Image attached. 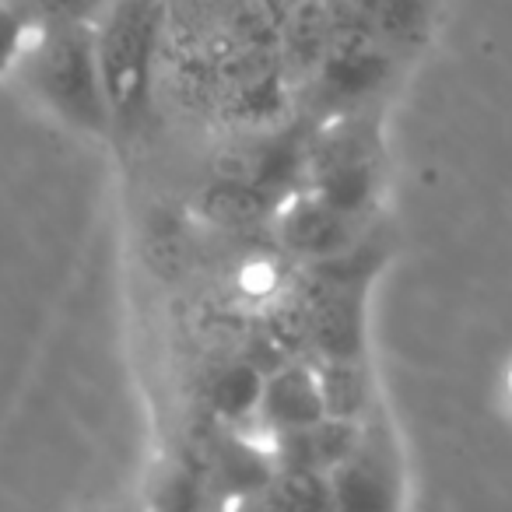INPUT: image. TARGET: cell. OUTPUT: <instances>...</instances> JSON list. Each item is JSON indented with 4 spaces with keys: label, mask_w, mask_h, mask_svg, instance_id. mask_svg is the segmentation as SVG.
I'll return each instance as SVG.
<instances>
[{
    "label": "cell",
    "mask_w": 512,
    "mask_h": 512,
    "mask_svg": "<svg viewBox=\"0 0 512 512\" xmlns=\"http://www.w3.org/2000/svg\"><path fill=\"white\" fill-rule=\"evenodd\" d=\"M11 74H18L25 92L64 127L88 137H113L95 22L29 25Z\"/></svg>",
    "instance_id": "6da1fadb"
},
{
    "label": "cell",
    "mask_w": 512,
    "mask_h": 512,
    "mask_svg": "<svg viewBox=\"0 0 512 512\" xmlns=\"http://www.w3.org/2000/svg\"><path fill=\"white\" fill-rule=\"evenodd\" d=\"M102 85L113 137H130L148 120L165 46V0H109L95 18Z\"/></svg>",
    "instance_id": "7a4b0ae2"
},
{
    "label": "cell",
    "mask_w": 512,
    "mask_h": 512,
    "mask_svg": "<svg viewBox=\"0 0 512 512\" xmlns=\"http://www.w3.org/2000/svg\"><path fill=\"white\" fill-rule=\"evenodd\" d=\"M372 36L383 50L407 53L421 46L432 29V0H376L372 4Z\"/></svg>",
    "instance_id": "30bf717a"
},
{
    "label": "cell",
    "mask_w": 512,
    "mask_h": 512,
    "mask_svg": "<svg viewBox=\"0 0 512 512\" xmlns=\"http://www.w3.org/2000/svg\"><path fill=\"white\" fill-rule=\"evenodd\" d=\"M29 25L39 22H95L109 0H11Z\"/></svg>",
    "instance_id": "7c38bea8"
},
{
    "label": "cell",
    "mask_w": 512,
    "mask_h": 512,
    "mask_svg": "<svg viewBox=\"0 0 512 512\" xmlns=\"http://www.w3.org/2000/svg\"><path fill=\"white\" fill-rule=\"evenodd\" d=\"M358 435H362V421L330 418V414H323L320 421H313V425H306V428L271 435L274 439V467L316 470V474L330 477V470L341 467V463L348 460V453L355 449Z\"/></svg>",
    "instance_id": "52a82bcc"
},
{
    "label": "cell",
    "mask_w": 512,
    "mask_h": 512,
    "mask_svg": "<svg viewBox=\"0 0 512 512\" xmlns=\"http://www.w3.org/2000/svg\"><path fill=\"white\" fill-rule=\"evenodd\" d=\"M323 393L320 376H316V362H302V358H285L281 365L267 369L264 393L256 404V421L271 435L295 432L313 421L323 418Z\"/></svg>",
    "instance_id": "5b68a950"
},
{
    "label": "cell",
    "mask_w": 512,
    "mask_h": 512,
    "mask_svg": "<svg viewBox=\"0 0 512 512\" xmlns=\"http://www.w3.org/2000/svg\"><path fill=\"white\" fill-rule=\"evenodd\" d=\"M351 228L355 218L341 214L337 207H330L327 200H320L316 193L288 200L278 211V239L288 253L302 256L309 264H320L337 256L344 246H351Z\"/></svg>",
    "instance_id": "8992f818"
},
{
    "label": "cell",
    "mask_w": 512,
    "mask_h": 512,
    "mask_svg": "<svg viewBox=\"0 0 512 512\" xmlns=\"http://www.w3.org/2000/svg\"><path fill=\"white\" fill-rule=\"evenodd\" d=\"M25 32H29V22H25L22 11H18L11 0H0V78H8V74L15 71Z\"/></svg>",
    "instance_id": "4fadbf2b"
},
{
    "label": "cell",
    "mask_w": 512,
    "mask_h": 512,
    "mask_svg": "<svg viewBox=\"0 0 512 512\" xmlns=\"http://www.w3.org/2000/svg\"><path fill=\"white\" fill-rule=\"evenodd\" d=\"M316 376H320L323 411L330 418L362 421L376 404V386L365 369V358H320Z\"/></svg>",
    "instance_id": "9c48e42d"
},
{
    "label": "cell",
    "mask_w": 512,
    "mask_h": 512,
    "mask_svg": "<svg viewBox=\"0 0 512 512\" xmlns=\"http://www.w3.org/2000/svg\"><path fill=\"white\" fill-rule=\"evenodd\" d=\"M267 204H271V190L239 176H221L218 183L204 190V214L225 228H246L267 218V211H271Z\"/></svg>",
    "instance_id": "8fae6325"
},
{
    "label": "cell",
    "mask_w": 512,
    "mask_h": 512,
    "mask_svg": "<svg viewBox=\"0 0 512 512\" xmlns=\"http://www.w3.org/2000/svg\"><path fill=\"white\" fill-rule=\"evenodd\" d=\"M306 344L320 358H365V285L320 278L306 299Z\"/></svg>",
    "instance_id": "277c9868"
},
{
    "label": "cell",
    "mask_w": 512,
    "mask_h": 512,
    "mask_svg": "<svg viewBox=\"0 0 512 512\" xmlns=\"http://www.w3.org/2000/svg\"><path fill=\"white\" fill-rule=\"evenodd\" d=\"M267 372L253 362V358H228L218 369H211L204 383V404L211 414L225 421H246L256 418V404L264 393Z\"/></svg>",
    "instance_id": "ba28073f"
},
{
    "label": "cell",
    "mask_w": 512,
    "mask_h": 512,
    "mask_svg": "<svg viewBox=\"0 0 512 512\" xmlns=\"http://www.w3.org/2000/svg\"><path fill=\"white\" fill-rule=\"evenodd\" d=\"M400 449L390 428L376 421V404L362 418V435L341 467L330 470V495L337 509H393L400 502Z\"/></svg>",
    "instance_id": "3957f363"
}]
</instances>
